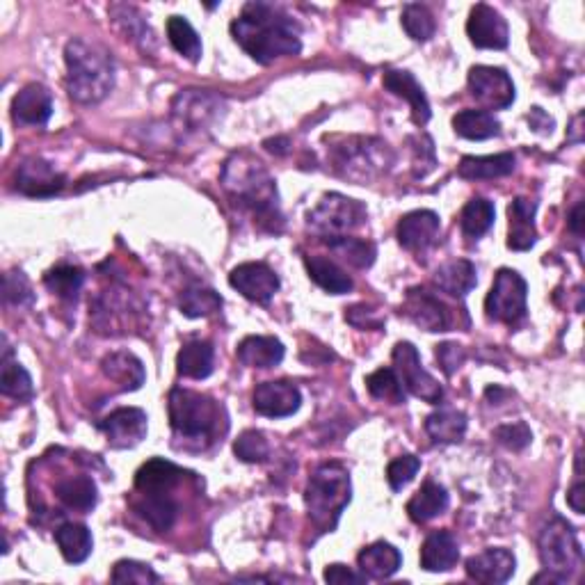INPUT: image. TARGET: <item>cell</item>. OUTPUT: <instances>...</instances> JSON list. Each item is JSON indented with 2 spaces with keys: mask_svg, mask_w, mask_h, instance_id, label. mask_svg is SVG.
<instances>
[{
  "mask_svg": "<svg viewBox=\"0 0 585 585\" xmlns=\"http://www.w3.org/2000/svg\"><path fill=\"white\" fill-rule=\"evenodd\" d=\"M231 35L259 64H272L302 51L300 23L282 7L270 3H247L231 23Z\"/></svg>",
  "mask_w": 585,
  "mask_h": 585,
  "instance_id": "6da1fadb",
  "label": "cell"
},
{
  "mask_svg": "<svg viewBox=\"0 0 585 585\" xmlns=\"http://www.w3.org/2000/svg\"><path fill=\"white\" fill-rule=\"evenodd\" d=\"M222 186L240 206L250 208L261 222H270L272 229H275V222H282L275 179L250 154L240 151L224 163Z\"/></svg>",
  "mask_w": 585,
  "mask_h": 585,
  "instance_id": "7a4b0ae2",
  "label": "cell"
},
{
  "mask_svg": "<svg viewBox=\"0 0 585 585\" xmlns=\"http://www.w3.org/2000/svg\"><path fill=\"white\" fill-rule=\"evenodd\" d=\"M64 62L71 99L92 106L110 94L115 85V62L106 48L76 37L64 48Z\"/></svg>",
  "mask_w": 585,
  "mask_h": 585,
  "instance_id": "3957f363",
  "label": "cell"
},
{
  "mask_svg": "<svg viewBox=\"0 0 585 585\" xmlns=\"http://www.w3.org/2000/svg\"><path fill=\"white\" fill-rule=\"evenodd\" d=\"M350 492V474L339 462L320 464L311 474L304 501H307L311 522L320 528V533L334 531L341 512L350 503Z\"/></svg>",
  "mask_w": 585,
  "mask_h": 585,
  "instance_id": "277c9868",
  "label": "cell"
},
{
  "mask_svg": "<svg viewBox=\"0 0 585 585\" xmlns=\"http://www.w3.org/2000/svg\"><path fill=\"white\" fill-rule=\"evenodd\" d=\"M167 412L172 430L188 442H202L218 435L220 421H224L222 407L213 398L190 389H172Z\"/></svg>",
  "mask_w": 585,
  "mask_h": 585,
  "instance_id": "5b68a950",
  "label": "cell"
},
{
  "mask_svg": "<svg viewBox=\"0 0 585 585\" xmlns=\"http://www.w3.org/2000/svg\"><path fill=\"white\" fill-rule=\"evenodd\" d=\"M540 560L554 583H565L579 572L583 563V549L574 528L565 519L556 517L540 533Z\"/></svg>",
  "mask_w": 585,
  "mask_h": 585,
  "instance_id": "8992f818",
  "label": "cell"
},
{
  "mask_svg": "<svg viewBox=\"0 0 585 585\" xmlns=\"http://www.w3.org/2000/svg\"><path fill=\"white\" fill-rule=\"evenodd\" d=\"M332 158L341 174L355 181L373 179L394 163L389 144L375 138H348L339 147H332Z\"/></svg>",
  "mask_w": 585,
  "mask_h": 585,
  "instance_id": "52a82bcc",
  "label": "cell"
},
{
  "mask_svg": "<svg viewBox=\"0 0 585 585\" xmlns=\"http://www.w3.org/2000/svg\"><path fill=\"white\" fill-rule=\"evenodd\" d=\"M366 222V208L339 192H330L309 213V227L325 238L346 236Z\"/></svg>",
  "mask_w": 585,
  "mask_h": 585,
  "instance_id": "ba28073f",
  "label": "cell"
},
{
  "mask_svg": "<svg viewBox=\"0 0 585 585\" xmlns=\"http://www.w3.org/2000/svg\"><path fill=\"white\" fill-rule=\"evenodd\" d=\"M528 286L517 270L501 268L494 277V286L485 300L487 318L496 323L517 325L526 318Z\"/></svg>",
  "mask_w": 585,
  "mask_h": 585,
  "instance_id": "9c48e42d",
  "label": "cell"
},
{
  "mask_svg": "<svg viewBox=\"0 0 585 585\" xmlns=\"http://www.w3.org/2000/svg\"><path fill=\"white\" fill-rule=\"evenodd\" d=\"M391 359H394L398 380L403 382V387L410 391L412 396L426 400L430 405L442 403L444 398L442 384L423 368L419 350H416L410 341L396 343L394 352H391Z\"/></svg>",
  "mask_w": 585,
  "mask_h": 585,
  "instance_id": "30bf717a",
  "label": "cell"
},
{
  "mask_svg": "<svg viewBox=\"0 0 585 585\" xmlns=\"http://www.w3.org/2000/svg\"><path fill=\"white\" fill-rule=\"evenodd\" d=\"M471 96L487 110H506L515 101V85L499 67H471L469 71Z\"/></svg>",
  "mask_w": 585,
  "mask_h": 585,
  "instance_id": "8fae6325",
  "label": "cell"
},
{
  "mask_svg": "<svg viewBox=\"0 0 585 585\" xmlns=\"http://www.w3.org/2000/svg\"><path fill=\"white\" fill-rule=\"evenodd\" d=\"M403 314L426 332H448L455 323L451 309L426 288H410L407 291Z\"/></svg>",
  "mask_w": 585,
  "mask_h": 585,
  "instance_id": "7c38bea8",
  "label": "cell"
},
{
  "mask_svg": "<svg viewBox=\"0 0 585 585\" xmlns=\"http://www.w3.org/2000/svg\"><path fill=\"white\" fill-rule=\"evenodd\" d=\"M229 284L243 298L256 304H268L279 291V277L266 263H243V266L234 268L229 275Z\"/></svg>",
  "mask_w": 585,
  "mask_h": 585,
  "instance_id": "4fadbf2b",
  "label": "cell"
},
{
  "mask_svg": "<svg viewBox=\"0 0 585 585\" xmlns=\"http://www.w3.org/2000/svg\"><path fill=\"white\" fill-rule=\"evenodd\" d=\"M254 410L268 419H284L300 410L302 394L293 382H263L254 389Z\"/></svg>",
  "mask_w": 585,
  "mask_h": 585,
  "instance_id": "5bb4252c",
  "label": "cell"
},
{
  "mask_svg": "<svg viewBox=\"0 0 585 585\" xmlns=\"http://www.w3.org/2000/svg\"><path fill=\"white\" fill-rule=\"evenodd\" d=\"M467 35L476 48H494L501 51L510 42L508 23L494 7L480 3L469 14Z\"/></svg>",
  "mask_w": 585,
  "mask_h": 585,
  "instance_id": "9a60e30c",
  "label": "cell"
},
{
  "mask_svg": "<svg viewBox=\"0 0 585 585\" xmlns=\"http://www.w3.org/2000/svg\"><path fill=\"white\" fill-rule=\"evenodd\" d=\"M99 428L106 432L110 446L133 448L147 437L149 423L147 414L138 410V407H122V410H115L110 416H106L99 423Z\"/></svg>",
  "mask_w": 585,
  "mask_h": 585,
  "instance_id": "2e32d148",
  "label": "cell"
},
{
  "mask_svg": "<svg viewBox=\"0 0 585 585\" xmlns=\"http://www.w3.org/2000/svg\"><path fill=\"white\" fill-rule=\"evenodd\" d=\"M16 188L28 197H53L64 188V176L42 158H30L16 170Z\"/></svg>",
  "mask_w": 585,
  "mask_h": 585,
  "instance_id": "e0dca14e",
  "label": "cell"
},
{
  "mask_svg": "<svg viewBox=\"0 0 585 585\" xmlns=\"http://www.w3.org/2000/svg\"><path fill=\"white\" fill-rule=\"evenodd\" d=\"M53 115V96L44 85L30 83L14 96L12 119L21 126H44Z\"/></svg>",
  "mask_w": 585,
  "mask_h": 585,
  "instance_id": "ac0fdd59",
  "label": "cell"
},
{
  "mask_svg": "<svg viewBox=\"0 0 585 585\" xmlns=\"http://www.w3.org/2000/svg\"><path fill=\"white\" fill-rule=\"evenodd\" d=\"M515 567L517 560L508 549H485L467 560L469 579L490 585L510 581L512 574H515Z\"/></svg>",
  "mask_w": 585,
  "mask_h": 585,
  "instance_id": "d6986e66",
  "label": "cell"
},
{
  "mask_svg": "<svg viewBox=\"0 0 585 585\" xmlns=\"http://www.w3.org/2000/svg\"><path fill=\"white\" fill-rule=\"evenodd\" d=\"M186 476L174 462L154 458L142 464L135 474V492L140 496H172V490Z\"/></svg>",
  "mask_w": 585,
  "mask_h": 585,
  "instance_id": "ffe728a7",
  "label": "cell"
},
{
  "mask_svg": "<svg viewBox=\"0 0 585 585\" xmlns=\"http://www.w3.org/2000/svg\"><path fill=\"white\" fill-rule=\"evenodd\" d=\"M398 243L410 252H423L439 236V215L435 211H412L398 222Z\"/></svg>",
  "mask_w": 585,
  "mask_h": 585,
  "instance_id": "44dd1931",
  "label": "cell"
},
{
  "mask_svg": "<svg viewBox=\"0 0 585 585\" xmlns=\"http://www.w3.org/2000/svg\"><path fill=\"white\" fill-rule=\"evenodd\" d=\"M382 85L387 87L391 94L400 96L410 103L412 108V119L416 126H426L430 122V103L428 96L423 92V87L416 83V78L410 74V71H400V69H389L387 74L382 76Z\"/></svg>",
  "mask_w": 585,
  "mask_h": 585,
  "instance_id": "7402d4cb",
  "label": "cell"
},
{
  "mask_svg": "<svg viewBox=\"0 0 585 585\" xmlns=\"http://www.w3.org/2000/svg\"><path fill=\"white\" fill-rule=\"evenodd\" d=\"M535 211L538 204L531 199L517 197L508 208L510 231H508V247L515 252L531 250L538 240V229H535Z\"/></svg>",
  "mask_w": 585,
  "mask_h": 585,
  "instance_id": "603a6c76",
  "label": "cell"
},
{
  "mask_svg": "<svg viewBox=\"0 0 585 585\" xmlns=\"http://www.w3.org/2000/svg\"><path fill=\"white\" fill-rule=\"evenodd\" d=\"M101 371L122 391H138L144 384V378H147V373H144V364L133 355V352H126V350L110 352V355L103 357Z\"/></svg>",
  "mask_w": 585,
  "mask_h": 585,
  "instance_id": "cb8c5ba5",
  "label": "cell"
},
{
  "mask_svg": "<svg viewBox=\"0 0 585 585\" xmlns=\"http://www.w3.org/2000/svg\"><path fill=\"white\" fill-rule=\"evenodd\" d=\"M460 547L453 533L435 531L430 533L421 547V567L426 572H448L458 565Z\"/></svg>",
  "mask_w": 585,
  "mask_h": 585,
  "instance_id": "d4e9b609",
  "label": "cell"
},
{
  "mask_svg": "<svg viewBox=\"0 0 585 585\" xmlns=\"http://www.w3.org/2000/svg\"><path fill=\"white\" fill-rule=\"evenodd\" d=\"M284 343L275 336H247L236 350L238 362L250 368H275L284 359Z\"/></svg>",
  "mask_w": 585,
  "mask_h": 585,
  "instance_id": "484cf974",
  "label": "cell"
},
{
  "mask_svg": "<svg viewBox=\"0 0 585 585\" xmlns=\"http://www.w3.org/2000/svg\"><path fill=\"white\" fill-rule=\"evenodd\" d=\"M359 570L366 576V579H389L394 576L400 565H403V556L400 551L389 542H375L371 547H366L362 554H359Z\"/></svg>",
  "mask_w": 585,
  "mask_h": 585,
  "instance_id": "4316f807",
  "label": "cell"
},
{
  "mask_svg": "<svg viewBox=\"0 0 585 585\" xmlns=\"http://www.w3.org/2000/svg\"><path fill=\"white\" fill-rule=\"evenodd\" d=\"M476 282V266L467 259L448 261L435 272V284L439 291L453 295V298H464V295L474 291Z\"/></svg>",
  "mask_w": 585,
  "mask_h": 585,
  "instance_id": "83f0119b",
  "label": "cell"
},
{
  "mask_svg": "<svg viewBox=\"0 0 585 585\" xmlns=\"http://www.w3.org/2000/svg\"><path fill=\"white\" fill-rule=\"evenodd\" d=\"M215 350L208 341H190L176 355V371L183 378L204 380L213 373Z\"/></svg>",
  "mask_w": 585,
  "mask_h": 585,
  "instance_id": "f1b7e54d",
  "label": "cell"
},
{
  "mask_svg": "<svg viewBox=\"0 0 585 585\" xmlns=\"http://www.w3.org/2000/svg\"><path fill=\"white\" fill-rule=\"evenodd\" d=\"M462 179L483 181L501 179L515 172V154H496V156H464L458 167Z\"/></svg>",
  "mask_w": 585,
  "mask_h": 585,
  "instance_id": "f546056e",
  "label": "cell"
},
{
  "mask_svg": "<svg viewBox=\"0 0 585 585\" xmlns=\"http://www.w3.org/2000/svg\"><path fill=\"white\" fill-rule=\"evenodd\" d=\"M304 266H307L309 277L327 293L343 295L355 288V282H352L348 272L336 266V263L332 259H327V256H307V259H304Z\"/></svg>",
  "mask_w": 585,
  "mask_h": 585,
  "instance_id": "4dcf8cb0",
  "label": "cell"
},
{
  "mask_svg": "<svg viewBox=\"0 0 585 585\" xmlns=\"http://www.w3.org/2000/svg\"><path fill=\"white\" fill-rule=\"evenodd\" d=\"M448 501L451 499H448V492L444 487L428 480V483H423L421 490L412 496L410 503H407V515H410V519L416 524H426L430 519L444 515Z\"/></svg>",
  "mask_w": 585,
  "mask_h": 585,
  "instance_id": "1f68e13d",
  "label": "cell"
},
{
  "mask_svg": "<svg viewBox=\"0 0 585 585\" xmlns=\"http://www.w3.org/2000/svg\"><path fill=\"white\" fill-rule=\"evenodd\" d=\"M55 496H58L64 508L90 512L96 506V499H99V490H96V483L92 478L71 476L55 485Z\"/></svg>",
  "mask_w": 585,
  "mask_h": 585,
  "instance_id": "d6a6232c",
  "label": "cell"
},
{
  "mask_svg": "<svg viewBox=\"0 0 585 585\" xmlns=\"http://www.w3.org/2000/svg\"><path fill=\"white\" fill-rule=\"evenodd\" d=\"M55 542H58L64 560L71 565L85 563L94 547L90 528L83 524H62L58 531H55Z\"/></svg>",
  "mask_w": 585,
  "mask_h": 585,
  "instance_id": "836d02e7",
  "label": "cell"
},
{
  "mask_svg": "<svg viewBox=\"0 0 585 585\" xmlns=\"http://www.w3.org/2000/svg\"><path fill=\"white\" fill-rule=\"evenodd\" d=\"M426 432L437 444H458L467 432V414L451 407L432 412L426 419Z\"/></svg>",
  "mask_w": 585,
  "mask_h": 585,
  "instance_id": "e575fe53",
  "label": "cell"
},
{
  "mask_svg": "<svg viewBox=\"0 0 585 585\" xmlns=\"http://www.w3.org/2000/svg\"><path fill=\"white\" fill-rule=\"evenodd\" d=\"M453 128L460 138L487 140L501 133V122L487 110H462L453 117Z\"/></svg>",
  "mask_w": 585,
  "mask_h": 585,
  "instance_id": "d590c367",
  "label": "cell"
},
{
  "mask_svg": "<svg viewBox=\"0 0 585 585\" xmlns=\"http://www.w3.org/2000/svg\"><path fill=\"white\" fill-rule=\"evenodd\" d=\"M0 391H3V396L19 400V403L30 400L35 394L30 373L19 362H14L10 350H5L3 368H0Z\"/></svg>",
  "mask_w": 585,
  "mask_h": 585,
  "instance_id": "8d00e7d4",
  "label": "cell"
},
{
  "mask_svg": "<svg viewBox=\"0 0 585 585\" xmlns=\"http://www.w3.org/2000/svg\"><path fill=\"white\" fill-rule=\"evenodd\" d=\"M110 14L112 19H115L117 28L126 35V39H131L133 44H138L144 51H147L149 46H154V30L147 26L144 16L135 10V7L112 5Z\"/></svg>",
  "mask_w": 585,
  "mask_h": 585,
  "instance_id": "74e56055",
  "label": "cell"
},
{
  "mask_svg": "<svg viewBox=\"0 0 585 585\" xmlns=\"http://www.w3.org/2000/svg\"><path fill=\"white\" fill-rule=\"evenodd\" d=\"M496 218L494 204L487 202L483 197H474L471 202L462 208L460 215V227L462 234L469 240H478L480 236H485L487 231L492 229Z\"/></svg>",
  "mask_w": 585,
  "mask_h": 585,
  "instance_id": "f35d334b",
  "label": "cell"
},
{
  "mask_svg": "<svg viewBox=\"0 0 585 585\" xmlns=\"http://www.w3.org/2000/svg\"><path fill=\"white\" fill-rule=\"evenodd\" d=\"M176 103H181V108H176V115H181L183 122H188L192 128H202L206 119L215 117V112L208 110H220V101L211 94L202 92H186L176 96Z\"/></svg>",
  "mask_w": 585,
  "mask_h": 585,
  "instance_id": "ab89813d",
  "label": "cell"
},
{
  "mask_svg": "<svg viewBox=\"0 0 585 585\" xmlns=\"http://www.w3.org/2000/svg\"><path fill=\"white\" fill-rule=\"evenodd\" d=\"M135 508L158 533L170 531L176 522V512H179L172 496H140Z\"/></svg>",
  "mask_w": 585,
  "mask_h": 585,
  "instance_id": "60d3db41",
  "label": "cell"
},
{
  "mask_svg": "<svg viewBox=\"0 0 585 585\" xmlns=\"http://www.w3.org/2000/svg\"><path fill=\"white\" fill-rule=\"evenodd\" d=\"M325 243L330 245V250L341 256L343 261H348L350 266L355 268H371L378 250L371 240H359V238H348V236H336V238H325Z\"/></svg>",
  "mask_w": 585,
  "mask_h": 585,
  "instance_id": "b9f144b4",
  "label": "cell"
},
{
  "mask_svg": "<svg viewBox=\"0 0 585 585\" xmlns=\"http://www.w3.org/2000/svg\"><path fill=\"white\" fill-rule=\"evenodd\" d=\"M167 37H170V44L186 60L199 62V58H202V39H199L197 30L190 26L188 19L170 16V21H167Z\"/></svg>",
  "mask_w": 585,
  "mask_h": 585,
  "instance_id": "7bdbcfd3",
  "label": "cell"
},
{
  "mask_svg": "<svg viewBox=\"0 0 585 585\" xmlns=\"http://www.w3.org/2000/svg\"><path fill=\"white\" fill-rule=\"evenodd\" d=\"M179 307L183 311V316L188 318H206L218 314L222 309V298L213 288H204V286H190L186 291L181 293Z\"/></svg>",
  "mask_w": 585,
  "mask_h": 585,
  "instance_id": "ee69618b",
  "label": "cell"
},
{
  "mask_svg": "<svg viewBox=\"0 0 585 585\" xmlns=\"http://www.w3.org/2000/svg\"><path fill=\"white\" fill-rule=\"evenodd\" d=\"M44 284L51 293L58 295L62 300H76V295L80 293V288L85 284V272L78 266H55L53 270L46 272Z\"/></svg>",
  "mask_w": 585,
  "mask_h": 585,
  "instance_id": "f6af8a7d",
  "label": "cell"
},
{
  "mask_svg": "<svg viewBox=\"0 0 585 585\" xmlns=\"http://www.w3.org/2000/svg\"><path fill=\"white\" fill-rule=\"evenodd\" d=\"M366 389L375 400H384V403H389V405H403L405 403L403 382L398 380L394 368H380V371L368 375Z\"/></svg>",
  "mask_w": 585,
  "mask_h": 585,
  "instance_id": "bcb514c9",
  "label": "cell"
},
{
  "mask_svg": "<svg viewBox=\"0 0 585 585\" xmlns=\"http://www.w3.org/2000/svg\"><path fill=\"white\" fill-rule=\"evenodd\" d=\"M403 28L414 42H428L435 35V16L426 5H405L403 10Z\"/></svg>",
  "mask_w": 585,
  "mask_h": 585,
  "instance_id": "7dc6e473",
  "label": "cell"
},
{
  "mask_svg": "<svg viewBox=\"0 0 585 585\" xmlns=\"http://www.w3.org/2000/svg\"><path fill=\"white\" fill-rule=\"evenodd\" d=\"M234 453L238 460L243 462H266L268 455H270V446H268V439L263 432L259 430H245L243 435L236 439L234 444Z\"/></svg>",
  "mask_w": 585,
  "mask_h": 585,
  "instance_id": "c3c4849f",
  "label": "cell"
},
{
  "mask_svg": "<svg viewBox=\"0 0 585 585\" xmlns=\"http://www.w3.org/2000/svg\"><path fill=\"white\" fill-rule=\"evenodd\" d=\"M112 581L149 585V583H158L160 576L151 570L149 565L138 563V560H119V563L115 565V570H112Z\"/></svg>",
  "mask_w": 585,
  "mask_h": 585,
  "instance_id": "681fc988",
  "label": "cell"
},
{
  "mask_svg": "<svg viewBox=\"0 0 585 585\" xmlns=\"http://www.w3.org/2000/svg\"><path fill=\"white\" fill-rule=\"evenodd\" d=\"M419 469H421L419 458H414V455H400V458H396L387 467V480L391 490L400 492L405 485H410L414 476L419 474Z\"/></svg>",
  "mask_w": 585,
  "mask_h": 585,
  "instance_id": "f907efd6",
  "label": "cell"
},
{
  "mask_svg": "<svg viewBox=\"0 0 585 585\" xmlns=\"http://www.w3.org/2000/svg\"><path fill=\"white\" fill-rule=\"evenodd\" d=\"M3 298L7 304H14V307H26V304L35 300L28 277L21 270H12L5 275Z\"/></svg>",
  "mask_w": 585,
  "mask_h": 585,
  "instance_id": "816d5d0a",
  "label": "cell"
},
{
  "mask_svg": "<svg viewBox=\"0 0 585 585\" xmlns=\"http://www.w3.org/2000/svg\"><path fill=\"white\" fill-rule=\"evenodd\" d=\"M494 439L506 448H510V451H524V448L531 444L533 432L524 421H517V423H508V426L496 428Z\"/></svg>",
  "mask_w": 585,
  "mask_h": 585,
  "instance_id": "f5cc1de1",
  "label": "cell"
},
{
  "mask_svg": "<svg viewBox=\"0 0 585 585\" xmlns=\"http://www.w3.org/2000/svg\"><path fill=\"white\" fill-rule=\"evenodd\" d=\"M437 362L446 375H453L467 362V350L458 343H442V346H437Z\"/></svg>",
  "mask_w": 585,
  "mask_h": 585,
  "instance_id": "db71d44e",
  "label": "cell"
},
{
  "mask_svg": "<svg viewBox=\"0 0 585 585\" xmlns=\"http://www.w3.org/2000/svg\"><path fill=\"white\" fill-rule=\"evenodd\" d=\"M346 320L350 325L359 327V330H364V327L366 330H378V327H382V318L368 307H362V304H359V307L348 309Z\"/></svg>",
  "mask_w": 585,
  "mask_h": 585,
  "instance_id": "11a10c76",
  "label": "cell"
},
{
  "mask_svg": "<svg viewBox=\"0 0 585 585\" xmlns=\"http://www.w3.org/2000/svg\"><path fill=\"white\" fill-rule=\"evenodd\" d=\"M325 581L334 585H346V583L359 585V583H366V576L348 570L346 565H330L325 570Z\"/></svg>",
  "mask_w": 585,
  "mask_h": 585,
  "instance_id": "9f6ffc18",
  "label": "cell"
},
{
  "mask_svg": "<svg viewBox=\"0 0 585 585\" xmlns=\"http://www.w3.org/2000/svg\"><path fill=\"white\" fill-rule=\"evenodd\" d=\"M528 122H531L535 131H540V133L554 131V119H551L549 115H544L542 108H533L531 115H528Z\"/></svg>",
  "mask_w": 585,
  "mask_h": 585,
  "instance_id": "6f0895ef",
  "label": "cell"
},
{
  "mask_svg": "<svg viewBox=\"0 0 585 585\" xmlns=\"http://www.w3.org/2000/svg\"><path fill=\"white\" fill-rule=\"evenodd\" d=\"M583 492H585L583 483L579 480V483L570 490V494H567V503H570V508L576 512V515H583V496H585Z\"/></svg>",
  "mask_w": 585,
  "mask_h": 585,
  "instance_id": "680465c9",
  "label": "cell"
},
{
  "mask_svg": "<svg viewBox=\"0 0 585 585\" xmlns=\"http://www.w3.org/2000/svg\"><path fill=\"white\" fill-rule=\"evenodd\" d=\"M581 215H583V204H576L574 211L570 213V229L574 231L576 236L583 234V229H581Z\"/></svg>",
  "mask_w": 585,
  "mask_h": 585,
  "instance_id": "91938a15",
  "label": "cell"
}]
</instances>
